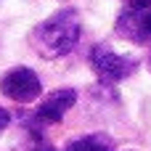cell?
I'll use <instances>...</instances> for the list:
<instances>
[{
  "label": "cell",
  "mask_w": 151,
  "mask_h": 151,
  "mask_svg": "<svg viewBox=\"0 0 151 151\" xmlns=\"http://www.w3.org/2000/svg\"><path fill=\"white\" fill-rule=\"evenodd\" d=\"M77 104V90L72 88H58L53 93H48L42 98V104L37 106V119L48 122V125H56L64 119V114Z\"/></svg>",
  "instance_id": "cell-5"
},
{
  "label": "cell",
  "mask_w": 151,
  "mask_h": 151,
  "mask_svg": "<svg viewBox=\"0 0 151 151\" xmlns=\"http://www.w3.org/2000/svg\"><path fill=\"white\" fill-rule=\"evenodd\" d=\"M8 122H11V114H8V111H5V109L0 106V133H3V130L8 127Z\"/></svg>",
  "instance_id": "cell-8"
},
{
  "label": "cell",
  "mask_w": 151,
  "mask_h": 151,
  "mask_svg": "<svg viewBox=\"0 0 151 151\" xmlns=\"http://www.w3.org/2000/svg\"><path fill=\"white\" fill-rule=\"evenodd\" d=\"M114 141L104 133H93V135H82L66 143V151H111Z\"/></svg>",
  "instance_id": "cell-6"
},
{
  "label": "cell",
  "mask_w": 151,
  "mask_h": 151,
  "mask_svg": "<svg viewBox=\"0 0 151 151\" xmlns=\"http://www.w3.org/2000/svg\"><path fill=\"white\" fill-rule=\"evenodd\" d=\"M35 151H56V149H50V146H37Z\"/></svg>",
  "instance_id": "cell-9"
},
{
  "label": "cell",
  "mask_w": 151,
  "mask_h": 151,
  "mask_svg": "<svg viewBox=\"0 0 151 151\" xmlns=\"http://www.w3.org/2000/svg\"><path fill=\"white\" fill-rule=\"evenodd\" d=\"M114 32L135 45H151V8L146 11H130L125 8L117 16Z\"/></svg>",
  "instance_id": "cell-4"
},
{
  "label": "cell",
  "mask_w": 151,
  "mask_h": 151,
  "mask_svg": "<svg viewBox=\"0 0 151 151\" xmlns=\"http://www.w3.org/2000/svg\"><path fill=\"white\" fill-rule=\"evenodd\" d=\"M122 3L130 11H146V8H151V0H122Z\"/></svg>",
  "instance_id": "cell-7"
},
{
  "label": "cell",
  "mask_w": 151,
  "mask_h": 151,
  "mask_svg": "<svg viewBox=\"0 0 151 151\" xmlns=\"http://www.w3.org/2000/svg\"><path fill=\"white\" fill-rule=\"evenodd\" d=\"M149 69H151V56H149Z\"/></svg>",
  "instance_id": "cell-10"
},
{
  "label": "cell",
  "mask_w": 151,
  "mask_h": 151,
  "mask_svg": "<svg viewBox=\"0 0 151 151\" xmlns=\"http://www.w3.org/2000/svg\"><path fill=\"white\" fill-rule=\"evenodd\" d=\"M88 61H90V69L104 82H119V80L135 74V69H138V61L135 58L119 56V53H114L111 45H104V42H98V45L90 48Z\"/></svg>",
  "instance_id": "cell-2"
},
{
  "label": "cell",
  "mask_w": 151,
  "mask_h": 151,
  "mask_svg": "<svg viewBox=\"0 0 151 151\" xmlns=\"http://www.w3.org/2000/svg\"><path fill=\"white\" fill-rule=\"evenodd\" d=\"M0 93H3L5 98L16 101V104H29V101H35V98L42 93V82H40V77H37L32 69L16 66V69H11V72L3 74V80H0Z\"/></svg>",
  "instance_id": "cell-3"
},
{
  "label": "cell",
  "mask_w": 151,
  "mask_h": 151,
  "mask_svg": "<svg viewBox=\"0 0 151 151\" xmlns=\"http://www.w3.org/2000/svg\"><path fill=\"white\" fill-rule=\"evenodd\" d=\"M80 32H82L80 13L74 8H64L58 13H53L50 19H45L42 24H37L29 40H32V48L42 58L53 61V58H61L77 48Z\"/></svg>",
  "instance_id": "cell-1"
}]
</instances>
